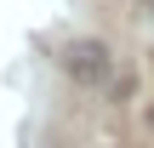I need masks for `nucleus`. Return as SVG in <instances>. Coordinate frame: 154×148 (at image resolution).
I'll list each match as a JSON object with an SVG mask.
<instances>
[{"label": "nucleus", "instance_id": "1", "mask_svg": "<svg viewBox=\"0 0 154 148\" xmlns=\"http://www.w3.org/2000/svg\"><path fill=\"white\" fill-rule=\"evenodd\" d=\"M63 74L80 80V86H103V80H109V46L91 40V34L69 40V46H63Z\"/></svg>", "mask_w": 154, "mask_h": 148}]
</instances>
